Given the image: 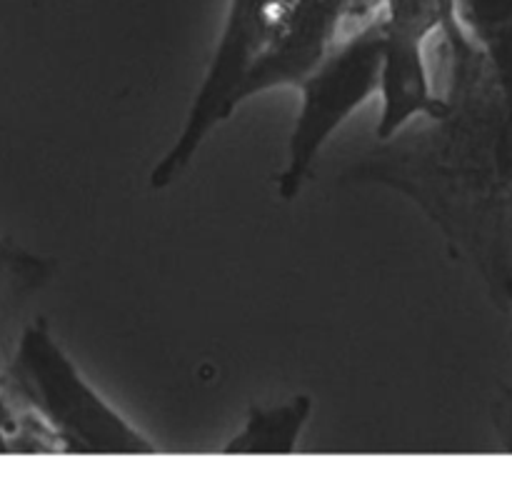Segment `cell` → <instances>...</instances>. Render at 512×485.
I'll list each match as a JSON object with an SVG mask.
<instances>
[{
    "label": "cell",
    "mask_w": 512,
    "mask_h": 485,
    "mask_svg": "<svg viewBox=\"0 0 512 485\" xmlns=\"http://www.w3.org/2000/svg\"><path fill=\"white\" fill-rule=\"evenodd\" d=\"M353 8L355 0H293L235 90V113L270 90L298 88L340 38Z\"/></svg>",
    "instance_id": "3957f363"
},
{
    "label": "cell",
    "mask_w": 512,
    "mask_h": 485,
    "mask_svg": "<svg viewBox=\"0 0 512 485\" xmlns=\"http://www.w3.org/2000/svg\"><path fill=\"white\" fill-rule=\"evenodd\" d=\"M310 395H293L283 403L250 405L243 425L223 445L225 455H293L313 415Z\"/></svg>",
    "instance_id": "277c9868"
},
{
    "label": "cell",
    "mask_w": 512,
    "mask_h": 485,
    "mask_svg": "<svg viewBox=\"0 0 512 485\" xmlns=\"http://www.w3.org/2000/svg\"><path fill=\"white\" fill-rule=\"evenodd\" d=\"M383 15L378 3L355 8L325 58L298 83V113L285 148V163L278 173L280 200L290 203L303 193L313 165L328 148L330 138L378 98L380 63H383Z\"/></svg>",
    "instance_id": "7a4b0ae2"
},
{
    "label": "cell",
    "mask_w": 512,
    "mask_h": 485,
    "mask_svg": "<svg viewBox=\"0 0 512 485\" xmlns=\"http://www.w3.org/2000/svg\"><path fill=\"white\" fill-rule=\"evenodd\" d=\"M50 260L30 253L10 238H0V290H30L50 278Z\"/></svg>",
    "instance_id": "5b68a950"
},
{
    "label": "cell",
    "mask_w": 512,
    "mask_h": 485,
    "mask_svg": "<svg viewBox=\"0 0 512 485\" xmlns=\"http://www.w3.org/2000/svg\"><path fill=\"white\" fill-rule=\"evenodd\" d=\"M5 378L35 418L75 455H153L158 445L135 428L80 370L48 318H35L20 333Z\"/></svg>",
    "instance_id": "6da1fadb"
}]
</instances>
